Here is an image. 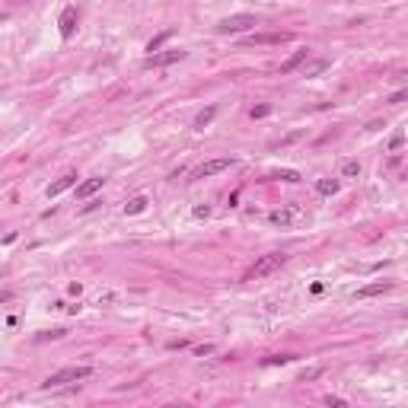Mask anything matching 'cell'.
<instances>
[{"mask_svg":"<svg viewBox=\"0 0 408 408\" xmlns=\"http://www.w3.org/2000/svg\"><path fill=\"white\" fill-rule=\"evenodd\" d=\"M287 261V255H281V252H271V255H261L255 265H252L246 271V281H258V278H268V274H274L281 265Z\"/></svg>","mask_w":408,"mask_h":408,"instance_id":"cell-1","label":"cell"},{"mask_svg":"<svg viewBox=\"0 0 408 408\" xmlns=\"http://www.w3.org/2000/svg\"><path fill=\"white\" fill-rule=\"evenodd\" d=\"M93 373V367H64V370H57V373H51L42 386L45 389H54V386H64V383H80V380H86Z\"/></svg>","mask_w":408,"mask_h":408,"instance_id":"cell-2","label":"cell"},{"mask_svg":"<svg viewBox=\"0 0 408 408\" xmlns=\"http://www.w3.org/2000/svg\"><path fill=\"white\" fill-rule=\"evenodd\" d=\"M252 26H258V19L249 16V13H243V16H226V19H220L217 22V32L220 35H236V32H246Z\"/></svg>","mask_w":408,"mask_h":408,"instance_id":"cell-3","label":"cell"},{"mask_svg":"<svg viewBox=\"0 0 408 408\" xmlns=\"http://www.w3.org/2000/svg\"><path fill=\"white\" fill-rule=\"evenodd\" d=\"M233 166V160L230 157H220V160H208V163H201L195 172H191V179H208V176H217V172H223V169H230Z\"/></svg>","mask_w":408,"mask_h":408,"instance_id":"cell-4","label":"cell"},{"mask_svg":"<svg viewBox=\"0 0 408 408\" xmlns=\"http://www.w3.org/2000/svg\"><path fill=\"white\" fill-rule=\"evenodd\" d=\"M182 57H185L182 48H176V51H160V54H150V57H147V67H166V64L182 61Z\"/></svg>","mask_w":408,"mask_h":408,"instance_id":"cell-5","label":"cell"},{"mask_svg":"<svg viewBox=\"0 0 408 408\" xmlns=\"http://www.w3.org/2000/svg\"><path fill=\"white\" fill-rule=\"evenodd\" d=\"M57 26H61V39H70V35L77 32V7H64Z\"/></svg>","mask_w":408,"mask_h":408,"instance_id":"cell-6","label":"cell"},{"mask_svg":"<svg viewBox=\"0 0 408 408\" xmlns=\"http://www.w3.org/2000/svg\"><path fill=\"white\" fill-rule=\"evenodd\" d=\"M290 39V32H261V35H249L246 45H281Z\"/></svg>","mask_w":408,"mask_h":408,"instance_id":"cell-7","label":"cell"},{"mask_svg":"<svg viewBox=\"0 0 408 408\" xmlns=\"http://www.w3.org/2000/svg\"><path fill=\"white\" fill-rule=\"evenodd\" d=\"M74 185H77V176H74V172H67V176H61V179H57V182H51V185H48V188H45V195H48V198H57L61 191L74 188Z\"/></svg>","mask_w":408,"mask_h":408,"instance_id":"cell-8","label":"cell"},{"mask_svg":"<svg viewBox=\"0 0 408 408\" xmlns=\"http://www.w3.org/2000/svg\"><path fill=\"white\" fill-rule=\"evenodd\" d=\"M297 217H300V208H287V211H271V214H268V220H271L274 226H290Z\"/></svg>","mask_w":408,"mask_h":408,"instance_id":"cell-9","label":"cell"},{"mask_svg":"<svg viewBox=\"0 0 408 408\" xmlns=\"http://www.w3.org/2000/svg\"><path fill=\"white\" fill-rule=\"evenodd\" d=\"M306 57H309V48H300V51H294V54H290V57H287V61L281 64V74H294V70L306 61Z\"/></svg>","mask_w":408,"mask_h":408,"instance_id":"cell-10","label":"cell"},{"mask_svg":"<svg viewBox=\"0 0 408 408\" xmlns=\"http://www.w3.org/2000/svg\"><path fill=\"white\" fill-rule=\"evenodd\" d=\"M389 290H392V284H389V281H376V284L361 287V290H357L354 297H361V300H364V297H380V294H389Z\"/></svg>","mask_w":408,"mask_h":408,"instance_id":"cell-11","label":"cell"},{"mask_svg":"<svg viewBox=\"0 0 408 408\" xmlns=\"http://www.w3.org/2000/svg\"><path fill=\"white\" fill-rule=\"evenodd\" d=\"M102 182H105V179H86V182H80V185H77V198H90V195H96V191L102 188Z\"/></svg>","mask_w":408,"mask_h":408,"instance_id":"cell-12","label":"cell"},{"mask_svg":"<svg viewBox=\"0 0 408 408\" xmlns=\"http://www.w3.org/2000/svg\"><path fill=\"white\" fill-rule=\"evenodd\" d=\"M214 115H217V109H214V105H208L204 112H198V118H195V128H198V131H204V128H208V125L214 122Z\"/></svg>","mask_w":408,"mask_h":408,"instance_id":"cell-13","label":"cell"},{"mask_svg":"<svg viewBox=\"0 0 408 408\" xmlns=\"http://www.w3.org/2000/svg\"><path fill=\"white\" fill-rule=\"evenodd\" d=\"M147 198H143V195H137V198H131L128 204H125V214H140V211H147Z\"/></svg>","mask_w":408,"mask_h":408,"instance_id":"cell-14","label":"cell"},{"mask_svg":"<svg viewBox=\"0 0 408 408\" xmlns=\"http://www.w3.org/2000/svg\"><path fill=\"white\" fill-rule=\"evenodd\" d=\"M316 191H319V195H335V191H338V179H319Z\"/></svg>","mask_w":408,"mask_h":408,"instance_id":"cell-15","label":"cell"},{"mask_svg":"<svg viewBox=\"0 0 408 408\" xmlns=\"http://www.w3.org/2000/svg\"><path fill=\"white\" fill-rule=\"evenodd\" d=\"M326 67H329V61H326V57H322V61H313V64H309V67L303 70V77H319Z\"/></svg>","mask_w":408,"mask_h":408,"instance_id":"cell-16","label":"cell"},{"mask_svg":"<svg viewBox=\"0 0 408 408\" xmlns=\"http://www.w3.org/2000/svg\"><path fill=\"white\" fill-rule=\"evenodd\" d=\"M294 361V354H271L265 357V367H278V364H290Z\"/></svg>","mask_w":408,"mask_h":408,"instance_id":"cell-17","label":"cell"},{"mask_svg":"<svg viewBox=\"0 0 408 408\" xmlns=\"http://www.w3.org/2000/svg\"><path fill=\"white\" fill-rule=\"evenodd\" d=\"M271 179H284V182H300V172H297V169H281V172H274Z\"/></svg>","mask_w":408,"mask_h":408,"instance_id":"cell-18","label":"cell"},{"mask_svg":"<svg viewBox=\"0 0 408 408\" xmlns=\"http://www.w3.org/2000/svg\"><path fill=\"white\" fill-rule=\"evenodd\" d=\"M166 39H169V32H163V35H157V39H153V42H150V45H147V51H150V54H153V51H157V48H160V45H163V42H166Z\"/></svg>","mask_w":408,"mask_h":408,"instance_id":"cell-19","label":"cell"},{"mask_svg":"<svg viewBox=\"0 0 408 408\" xmlns=\"http://www.w3.org/2000/svg\"><path fill=\"white\" fill-rule=\"evenodd\" d=\"M341 172H344V176H361V163H354V160H351V163H344V169H341Z\"/></svg>","mask_w":408,"mask_h":408,"instance_id":"cell-20","label":"cell"},{"mask_svg":"<svg viewBox=\"0 0 408 408\" xmlns=\"http://www.w3.org/2000/svg\"><path fill=\"white\" fill-rule=\"evenodd\" d=\"M265 115H271V105H255L252 109V118H265Z\"/></svg>","mask_w":408,"mask_h":408,"instance_id":"cell-21","label":"cell"},{"mask_svg":"<svg viewBox=\"0 0 408 408\" xmlns=\"http://www.w3.org/2000/svg\"><path fill=\"white\" fill-rule=\"evenodd\" d=\"M402 143H405V134H395V137L389 140V150H399V147H402Z\"/></svg>","mask_w":408,"mask_h":408,"instance_id":"cell-22","label":"cell"},{"mask_svg":"<svg viewBox=\"0 0 408 408\" xmlns=\"http://www.w3.org/2000/svg\"><path fill=\"white\" fill-rule=\"evenodd\" d=\"M313 376H319V367H313V370H306V373L300 376V383H306V380H313Z\"/></svg>","mask_w":408,"mask_h":408,"instance_id":"cell-23","label":"cell"},{"mask_svg":"<svg viewBox=\"0 0 408 408\" xmlns=\"http://www.w3.org/2000/svg\"><path fill=\"white\" fill-rule=\"evenodd\" d=\"M405 96H408V93H405V90H399V93H395V96H392V99H389V102H392V105H399V102L405 99Z\"/></svg>","mask_w":408,"mask_h":408,"instance_id":"cell-24","label":"cell"},{"mask_svg":"<svg viewBox=\"0 0 408 408\" xmlns=\"http://www.w3.org/2000/svg\"><path fill=\"white\" fill-rule=\"evenodd\" d=\"M208 214H211L208 204H204V208H195V217H208Z\"/></svg>","mask_w":408,"mask_h":408,"instance_id":"cell-25","label":"cell"},{"mask_svg":"<svg viewBox=\"0 0 408 408\" xmlns=\"http://www.w3.org/2000/svg\"><path fill=\"white\" fill-rule=\"evenodd\" d=\"M195 351L204 357V354H211V351H214V344H201V347H195Z\"/></svg>","mask_w":408,"mask_h":408,"instance_id":"cell-26","label":"cell"},{"mask_svg":"<svg viewBox=\"0 0 408 408\" xmlns=\"http://www.w3.org/2000/svg\"><path fill=\"white\" fill-rule=\"evenodd\" d=\"M326 405H344V399H338V395H329Z\"/></svg>","mask_w":408,"mask_h":408,"instance_id":"cell-27","label":"cell"}]
</instances>
